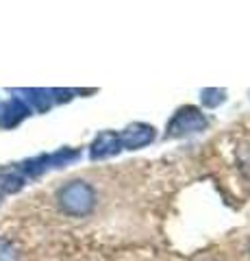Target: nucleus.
I'll return each instance as SVG.
<instances>
[{
	"instance_id": "1",
	"label": "nucleus",
	"mask_w": 250,
	"mask_h": 261,
	"mask_svg": "<svg viewBox=\"0 0 250 261\" xmlns=\"http://www.w3.org/2000/svg\"><path fill=\"white\" fill-rule=\"evenodd\" d=\"M57 202L68 216H87L96 205V192L85 181H70L57 192Z\"/></svg>"
},
{
	"instance_id": "2",
	"label": "nucleus",
	"mask_w": 250,
	"mask_h": 261,
	"mask_svg": "<svg viewBox=\"0 0 250 261\" xmlns=\"http://www.w3.org/2000/svg\"><path fill=\"white\" fill-rule=\"evenodd\" d=\"M205 128H207V118L203 116V111H198L196 107H183L170 120L165 137H185V135L200 133Z\"/></svg>"
},
{
	"instance_id": "3",
	"label": "nucleus",
	"mask_w": 250,
	"mask_h": 261,
	"mask_svg": "<svg viewBox=\"0 0 250 261\" xmlns=\"http://www.w3.org/2000/svg\"><path fill=\"white\" fill-rule=\"evenodd\" d=\"M152 140H155V128L148 124H142V122L131 124L126 130L120 133V144H122V148H128V150L144 148V146H148Z\"/></svg>"
},
{
	"instance_id": "4",
	"label": "nucleus",
	"mask_w": 250,
	"mask_h": 261,
	"mask_svg": "<svg viewBox=\"0 0 250 261\" xmlns=\"http://www.w3.org/2000/svg\"><path fill=\"white\" fill-rule=\"evenodd\" d=\"M122 150V144H120V133H114V130H102V133L92 142L90 148V157L96 159H107L114 157Z\"/></svg>"
},
{
	"instance_id": "5",
	"label": "nucleus",
	"mask_w": 250,
	"mask_h": 261,
	"mask_svg": "<svg viewBox=\"0 0 250 261\" xmlns=\"http://www.w3.org/2000/svg\"><path fill=\"white\" fill-rule=\"evenodd\" d=\"M31 113V107L22 98H11L0 105V126L3 128H13Z\"/></svg>"
},
{
	"instance_id": "6",
	"label": "nucleus",
	"mask_w": 250,
	"mask_h": 261,
	"mask_svg": "<svg viewBox=\"0 0 250 261\" xmlns=\"http://www.w3.org/2000/svg\"><path fill=\"white\" fill-rule=\"evenodd\" d=\"M26 183V176L20 172V168H5L0 170V194H15Z\"/></svg>"
},
{
	"instance_id": "7",
	"label": "nucleus",
	"mask_w": 250,
	"mask_h": 261,
	"mask_svg": "<svg viewBox=\"0 0 250 261\" xmlns=\"http://www.w3.org/2000/svg\"><path fill=\"white\" fill-rule=\"evenodd\" d=\"M20 94H26L29 98V102L33 105V107L39 111V113H44L52 107V102H54V96H52V89H24V92Z\"/></svg>"
},
{
	"instance_id": "8",
	"label": "nucleus",
	"mask_w": 250,
	"mask_h": 261,
	"mask_svg": "<svg viewBox=\"0 0 250 261\" xmlns=\"http://www.w3.org/2000/svg\"><path fill=\"white\" fill-rule=\"evenodd\" d=\"M224 98H227V92H224V89H215V87L203 89V94H200V100H203V105L209 109H213L220 102H224Z\"/></svg>"
},
{
	"instance_id": "9",
	"label": "nucleus",
	"mask_w": 250,
	"mask_h": 261,
	"mask_svg": "<svg viewBox=\"0 0 250 261\" xmlns=\"http://www.w3.org/2000/svg\"><path fill=\"white\" fill-rule=\"evenodd\" d=\"M0 261H18V252H15L13 244L0 238Z\"/></svg>"
},
{
	"instance_id": "10",
	"label": "nucleus",
	"mask_w": 250,
	"mask_h": 261,
	"mask_svg": "<svg viewBox=\"0 0 250 261\" xmlns=\"http://www.w3.org/2000/svg\"><path fill=\"white\" fill-rule=\"evenodd\" d=\"M239 168L246 176H250V146H244L239 150Z\"/></svg>"
}]
</instances>
